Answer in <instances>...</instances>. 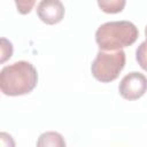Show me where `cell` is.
<instances>
[{
	"label": "cell",
	"mask_w": 147,
	"mask_h": 147,
	"mask_svg": "<svg viewBox=\"0 0 147 147\" xmlns=\"http://www.w3.org/2000/svg\"><path fill=\"white\" fill-rule=\"evenodd\" d=\"M38 83L37 69L28 61L6 65L0 72V88L5 95L17 96L30 93Z\"/></svg>",
	"instance_id": "6da1fadb"
},
{
	"label": "cell",
	"mask_w": 147,
	"mask_h": 147,
	"mask_svg": "<svg viewBox=\"0 0 147 147\" xmlns=\"http://www.w3.org/2000/svg\"><path fill=\"white\" fill-rule=\"evenodd\" d=\"M139 31L130 21H113L101 24L95 32L100 51L114 52L131 46L138 39Z\"/></svg>",
	"instance_id": "7a4b0ae2"
},
{
	"label": "cell",
	"mask_w": 147,
	"mask_h": 147,
	"mask_svg": "<svg viewBox=\"0 0 147 147\" xmlns=\"http://www.w3.org/2000/svg\"><path fill=\"white\" fill-rule=\"evenodd\" d=\"M125 61V52L122 49L114 52L99 51L91 65L92 75L101 83H110L119 76Z\"/></svg>",
	"instance_id": "3957f363"
},
{
	"label": "cell",
	"mask_w": 147,
	"mask_h": 147,
	"mask_svg": "<svg viewBox=\"0 0 147 147\" xmlns=\"http://www.w3.org/2000/svg\"><path fill=\"white\" fill-rule=\"evenodd\" d=\"M118 91L125 100H137L147 92V77L138 71H132L122 78Z\"/></svg>",
	"instance_id": "277c9868"
},
{
	"label": "cell",
	"mask_w": 147,
	"mask_h": 147,
	"mask_svg": "<svg viewBox=\"0 0 147 147\" xmlns=\"http://www.w3.org/2000/svg\"><path fill=\"white\" fill-rule=\"evenodd\" d=\"M64 6L59 0H44L37 7V15L46 24L53 25L62 21L64 17Z\"/></svg>",
	"instance_id": "5b68a950"
},
{
	"label": "cell",
	"mask_w": 147,
	"mask_h": 147,
	"mask_svg": "<svg viewBox=\"0 0 147 147\" xmlns=\"http://www.w3.org/2000/svg\"><path fill=\"white\" fill-rule=\"evenodd\" d=\"M37 147H67L63 136L55 131H47L39 136Z\"/></svg>",
	"instance_id": "8992f818"
},
{
	"label": "cell",
	"mask_w": 147,
	"mask_h": 147,
	"mask_svg": "<svg viewBox=\"0 0 147 147\" xmlns=\"http://www.w3.org/2000/svg\"><path fill=\"white\" fill-rule=\"evenodd\" d=\"M98 5L105 13L115 14V13H119L123 10V8L125 6V1L124 0H110V1L99 0Z\"/></svg>",
	"instance_id": "52a82bcc"
},
{
	"label": "cell",
	"mask_w": 147,
	"mask_h": 147,
	"mask_svg": "<svg viewBox=\"0 0 147 147\" xmlns=\"http://www.w3.org/2000/svg\"><path fill=\"white\" fill-rule=\"evenodd\" d=\"M136 60L141 69L147 71V41H142L138 46L136 51Z\"/></svg>",
	"instance_id": "ba28073f"
},
{
	"label": "cell",
	"mask_w": 147,
	"mask_h": 147,
	"mask_svg": "<svg viewBox=\"0 0 147 147\" xmlns=\"http://www.w3.org/2000/svg\"><path fill=\"white\" fill-rule=\"evenodd\" d=\"M13 54V45L6 38H1V63H3L7 59H10Z\"/></svg>",
	"instance_id": "9c48e42d"
},
{
	"label": "cell",
	"mask_w": 147,
	"mask_h": 147,
	"mask_svg": "<svg viewBox=\"0 0 147 147\" xmlns=\"http://www.w3.org/2000/svg\"><path fill=\"white\" fill-rule=\"evenodd\" d=\"M15 3L21 14H28L31 11V9L36 2L34 1H16Z\"/></svg>",
	"instance_id": "30bf717a"
},
{
	"label": "cell",
	"mask_w": 147,
	"mask_h": 147,
	"mask_svg": "<svg viewBox=\"0 0 147 147\" xmlns=\"http://www.w3.org/2000/svg\"><path fill=\"white\" fill-rule=\"evenodd\" d=\"M0 140H1V147H15V141L13 137L6 132L0 133Z\"/></svg>",
	"instance_id": "8fae6325"
},
{
	"label": "cell",
	"mask_w": 147,
	"mask_h": 147,
	"mask_svg": "<svg viewBox=\"0 0 147 147\" xmlns=\"http://www.w3.org/2000/svg\"><path fill=\"white\" fill-rule=\"evenodd\" d=\"M145 36H146V41H147V26L145 28Z\"/></svg>",
	"instance_id": "7c38bea8"
}]
</instances>
